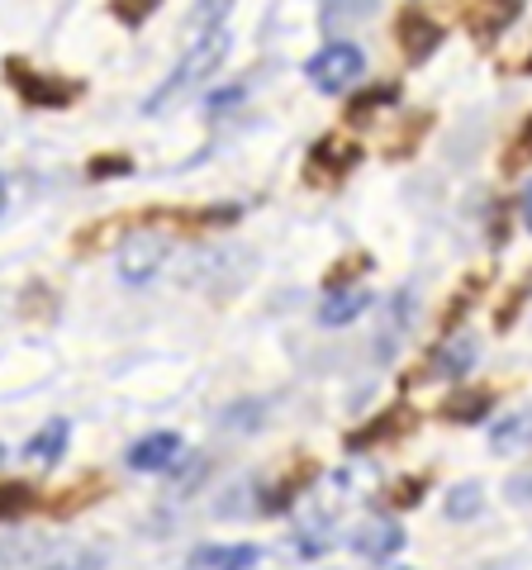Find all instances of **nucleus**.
Masks as SVG:
<instances>
[{"label":"nucleus","instance_id":"obj_1","mask_svg":"<svg viewBox=\"0 0 532 570\" xmlns=\"http://www.w3.org/2000/svg\"><path fill=\"white\" fill-rule=\"evenodd\" d=\"M228 48H234V33H228V24L219 29H205V33H195V43L186 48V58L171 67V77L157 86V91L144 100V115H162L167 105H176L186 91H195L209 71H215L224 58H228Z\"/></svg>","mask_w":532,"mask_h":570},{"label":"nucleus","instance_id":"obj_2","mask_svg":"<svg viewBox=\"0 0 532 570\" xmlns=\"http://www.w3.org/2000/svg\"><path fill=\"white\" fill-rule=\"evenodd\" d=\"M362 71H366V58H362L357 43H328V48H318L309 58L305 77L318 86V91L338 96V91H352V86L362 81Z\"/></svg>","mask_w":532,"mask_h":570},{"label":"nucleus","instance_id":"obj_3","mask_svg":"<svg viewBox=\"0 0 532 570\" xmlns=\"http://www.w3.org/2000/svg\"><path fill=\"white\" fill-rule=\"evenodd\" d=\"M6 77L10 86L20 91L24 105H33V110H62V105H72L77 100V81H62V77H43V71H29L20 58H10L6 62Z\"/></svg>","mask_w":532,"mask_h":570},{"label":"nucleus","instance_id":"obj_4","mask_svg":"<svg viewBox=\"0 0 532 570\" xmlns=\"http://www.w3.org/2000/svg\"><path fill=\"white\" fill-rule=\"evenodd\" d=\"M162 262H167V238H157V234H129L119 243V276L129 285L152 281Z\"/></svg>","mask_w":532,"mask_h":570},{"label":"nucleus","instance_id":"obj_5","mask_svg":"<svg viewBox=\"0 0 532 570\" xmlns=\"http://www.w3.org/2000/svg\"><path fill=\"white\" fill-rule=\"evenodd\" d=\"M352 551L362 561H390L404 551V528L395 519H366L357 532H352Z\"/></svg>","mask_w":532,"mask_h":570},{"label":"nucleus","instance_id":"obj_6","mask_svg":"<svg viewBox=\"0 0 532 570\" xmlns=\"http://www.w3.org/2000/svg\"><path fill=\"white\" fill-rule=\"evenodd\" d=\"M395 33H400V48H404V58H410V62L433 58L437 43H442V29H437V24L428 20V14H423V10H414V6L400 14Z\"/></svg>","mask_w":532,"mask_h":570},{"label":"nucleus","instance_id":"obj_7","mask_svg":"<svg viewBox=\"0 0 532 570\" xmlns=\"http://www.w3.org/2000/svg\"><path fill=\"white\" fill-rule=\"evenodd\" d=\"M181 438L176 433H148V438H138L134 448H129V466L134 471H171L176 461H181Z\"/></svg>","mask_w":532,"mask_h":570},{"label":"nucleus","instance_id":"obj_8","mask_svg":"<svg viewBox=\"0 0 532 570\" xmlns=\"http://www.w3.org/2000/svg\"><path fill=\"white\" fill-rule=\"evenodd\" d=\"M352 167H357V148H352V142H347V148H338V142H318L305 176H309V181H338V176L352 171Z\"/></svg>","mask_w":532,"mask_h":570},{"label":"nucleus","instance_id":"obj_9","mask_svg":"<svg viewBox=\"0 0 532 570\" xmlns=\"http://www.w3.org/2000/svg\"><path fill=\"white\" fill-rule=\"evenodd\" d=\"M67 442H72V423H67V419H48L39 433L29 438L24 456H29V461H39V466H52V461L67 452Z\"/></svg>","mask_w":532,"mask_h":570},{"label":"nucleus","instance_id":"obj_10","mask_svg":"<svg viewBox=\"0 0 532 570\" xmlns=\"http://www.w3.org/2000/svg\"><path fill=\"white\" fill-rule=\"evenodd\" d=\"M366 305H371V291H362V285H352V291H333L324 305H318V324L343 328V324H352V318H362Z\"/></svg>","mask_w":532,"mask_h":570},{"label":"nucleus","instance_id":"obj_11","mask_svg":"<svg viewBox=\"0 0 532 570\" xmlns=\"http://www.w3.org/2000/svg\"><path fill=\"white\" fill-rule=\"evenodd\" d=\"M471 366H475V343L471 337H452V343H442L437 356H433V371L442 381H461Z\"/></svg>","mask_w":532,"mask_h":570},{"label":"nucleus","instance_id":"obj_12","mask_svg":"<svg viewBox=\"0 0 532 570\" xmlns=\"http://www.w3.org/2000/svg\"><path fill=\"white\" fill-rule=\"evenodd\" d=\"M490 404H494L490 390H461V395H452L442 404V419L447 423H481L490 414Z\"/></svg>","mask_w":532,"mask_h":570},{"label":"nucleus","instance_id":"obj_13","mask_svg":"<svg viewBox=\"0 0 532 570\" xmlns=\"http://www.w3.org/2000/svg\"><path fill=\"white\" fill-rule=\"evenodd\" d=\"M253 561H262V547H247V542H238V547H195L190 551V566H253Z\"/></svg>","mask_w":532,"mask_h":570},{"label":"nucleus","instance_id":"obj_14","mask_svg":"<svg viewBox=\"0 0 532 570\" xmlns=\"http://www.w3.org/2000/svg\"><path fill=\"white\" fill-rule=\"evenodd\" d=\"M532 442V414H509L500 419V428L490 433V448L494 452H523Z\"/></svg>","mask_w":532,"mask_h":570},{"label":"nucleus","instance_id":"obj_15","mask_svg":"<svg viewBox=\"0 0 532 570\" xmlns=\"http://www.w3.org/2000/svg\"><path fill=\"white\" fill-rule=\"evenodd\" d=\"M481 485H475V480H466V485H456L452 494H447V519H475V513H481Z\"/></svg>","mask_w":532,"mask_h":570},{"label":"nucleus","instance_id":"obj_16","mask_svg":"<svg viewBox=\"0 0 532 570\" xmlns=\"http://www.w3.org/2000/svg\"><path fill=\"white\" fill-rule=\"evenodd\" d=\"M513 20H519V0H494L485 20H475V33H481V39H494V33L509 29Z\"/></svg>","mask_w":532,"mask_h":570},{"label":"nucleus","instance_id":"obj_17","mask_svg":"<svg viewBox=\"0 0 532 570\" xmlns=\"http://www.w3.org/2000/svg\"><path fill=\"white\" fill-rule=\"evenodd\" d=\"M404 423H410V409H395V414H385V423H371L366 433H357V438H352L347 448H352V452H362V448H371V442H376V438H390V433H400Z\"/></svg>","mask_w":532,"mask_h":570},{"label":"nucleus","instance_id":"obj_18","mask_svg":"<svg viewBox=\"0 0 532 570\" xmlns=\"http://www.w3.org/2000/svg\"><path fill=\"white\" fill-rule=\"evenodd\" d=\"M228 14H234V0H200V6H195V33L228 24Z\"/></svg>","mask_w":532,"mask_h":570},{"label":"nucleus","instance_id":"obj_19","mask_svg":"<svg viewBox=\"0 0 532 570\" xmlns=\"http://www.w3.org/2000/svg\"><path fill=\"white\" fill-rule=\"evenodd\" d=\"M33 509V490L29 485H0V519H20Z\"/></svg>","mask_w":532,"mask_h":570},{"label":"nucleus","instance_id":"obj_20","mask_svg":"<svg viewBox=\"0 0 532 570\" xmlns=\"http://www.w3.org/2000/svg\"><path fill=\"white\" fill-rule=\"evenodd\" d=\"M390 100H395V86H371L366 96L352 100V119H366L371 110H376V105H390Z\"/></svg>","mask_w":532,"mask_h":570},{"label":"nucleus","instance_id":"obj_21","mask_svg":"<svg viewBox=\"0 0 532 570\" xmlns=\"http://www.w3.org/2000/svg\"><path fill=\"white\" fill-rule=\"evenodd\" d=\"M157 6H162V0H115V14L124 24H144Z\"/></svg>","mask_w":532,"mask_h":570},{"label":"nucleus","instance_id":"obj_22","mask_svg":"<svg viewBox=\"0 0 532 570\" xmlns=\"http://www.w3.org/2000/svg\"><path fill=\"white\" fill-rule=\"evenodd\" d=\"M366 10H371V0H333V6H328V24H338L343 14H347V20H357V14H366Z\"/></svg>","mask_w":532,"mask_h":570},{"label":"nucleus","instance_id":"obj_23","mask_svg":"<svg viewBox=\"0 0 532 570\" xmlns=\"http://www.w3.org/2000/svg\"><path fill=\"white\" fill-rule=\"evenodd\" d=\"M523 163H532V119L523 124L519 142H513V157H509V167H523Z\"/></svg>","mask_w":532,"mask_h":570},{"label":"nucleus","instance_id":"obj_24","mask_svg":"<svg viewBox=\"0 0 532 570\" xmlns=\"http://www.w3.org/2000/svg\"><path fill=\"white\" fill-rule=\"evenodd\" d=\"M129 167V157H100V163H91V176H124Z\"/></svg>","mask_w":532,"mask_h":570},{"label":"nucleus","instance_id":"obj_25","mask_svg":"<svg viewBox=\"0 0 532 570\" xmlns=\"http://www.w3.org/2000/svg\"><path fill=\"white\" fill-rule=\"evenodd\" d=\"M523 224H528V228H532V181H528V186H523Z\"/></svg>","mask_w":532,"mask_h":570},{"label":"nucleus","instance_id":"obj_26","mask_svg":"<svg viewBox=\"0 0 532 570\" xmlns=\"http://www.w3.org/2000/svg\"><path fill=\"white\" fill-rule=\"evenodd\" d=\"M0 209H6V176H0Z\"/></svg>","mask_w":532,"mask_h":570},{"label":"nucleus","instance_id":"obj_27","mask_svg":"<svg viewBox=\"0 0 532 570\" xmlns=\"http://www.w3.org/2000/svg\"><path fill=\"white\" fill-rule=\"evenodd\" d=\"M6 456H10V452H6V442H0V466H6Z\"/></svg>","mask_w":532,"mask_h":570},{"label":"nucleus","instance_id":"obj_28","mask_svg":"<svg viewBox=\"0 0 532 570\" xmlns=\"http://www.w3.org/2000/svg\"><path fill=\"white\" fill-rule=\"evenodd\" d=\"M528 71H532V58H528Z\"/></svg>","mask_w":532,"mask_h":570}]
</instances>
